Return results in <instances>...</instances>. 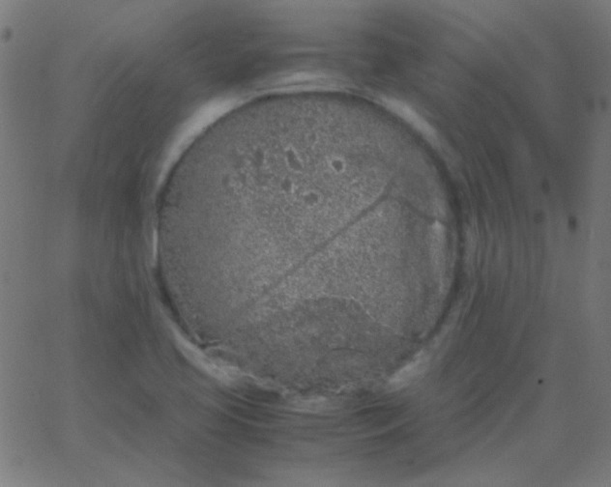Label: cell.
<instances>
[{
  "instance_id": "obj_1",
  "label": "cell",
  "mask_w": 611,
  "mask_h": 487,
  "mask_svg": "<svg viewBox=\"0 0 611 487\" xmlns=\"http://www.w3.org/2000/svg\"><path fill=\"white\" fill-rule=\"evenodd\" d=\"M427 361L424 358H418L412 361L409 365L405 366L389 382V386L392 390H398L407 386L412 380L418 377L426 370Z\"/></svg>"
},
{
  "instance_id": "obj_2",
  "label": "cell",
  "mask_w": 611,
  "mask_h": 487,
  "mask_svg": "<svg viewBox=\"0 0 611 487\" xmlns=\"http://www.w3.org/2000/svg\"><path fill=\"white\" fill-rule=\"evenodd\" d=\"M386 105L388 106L392 110H394L397 115H400V117H402L403 119L411 123L413 126L416 127L417 129L423 132L424 134L433 136V130L431 129V127L429 126L428 123L424 121L423 118L420 117L416 112H413L411 108H408L405 104L396 100H387Z\"/></svg>"
}]
</instances>
